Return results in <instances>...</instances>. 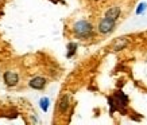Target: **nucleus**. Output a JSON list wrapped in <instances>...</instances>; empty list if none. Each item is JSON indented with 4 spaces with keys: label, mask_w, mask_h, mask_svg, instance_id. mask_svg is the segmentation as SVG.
<instances>
[{
    "label": "nucleus",
    "mask_w": 147,
    "mask_h": 125,
    "mask_svg": "<svg viewBox=\"0 0 147 125\" xmlns=\"http://www.w3.org/2000/svg\"><path fill=\"white\" fill-rule=\"evenodd\" d=\"M71 31H73L74 36L78 38V39H89V38L93 36L94 28H93V24L90 22L82 19V20H77V22L73 24Z\"/></svg>",
    "instance_id": "obj_1"
},
{
    "label": "nucleus",
    "mask_w": 147,
    "mask_h": 125,
    "mask_svg": "<svg viewBox=\"0 0 147 125\" xmlns=\"http://www.w3.org/2000/svg\"><path fill=\"white\" fill-rule=\"evenodd\" d=\"M115 27H116V20L104 16L97 24V31L101 35H108V34H111L115 30Z\"/></svg>",
    "instance_id": "obj_2"
},
{
    "label": "nucleus",
    "mask_w": 147,
    "mask_h": 125,
    "mask_svg": "<svg viewBox=\"0 0 147 125\" xmlns=\"http://www.w3.org/2000/svg\"><path fill=\"white\" fill-rule=\"evenodd\" d=\"M3 80H4L5 85H8V86H16V85H18V82H19V76L15 72H11V70H8V72H5L4 74H3Z\"/></svg>",
    "instance_id": "obj_3"
},
{
    "label": "nucleus",
    "mask_w": 147,
    "mask_h": 125,
    "mask_svg": "<svg viewBox=\"0 0 147 125\" xmlns=\"http://www.w3.org/2000/svg\"><path fill=\"white\" fill-rule=\"evenodd\" d=\"M69 106H70V97L67 94H63L58 101V110L61 114H66V112L69 110Z\"/></svg>",
    "instance_id": "obj_4"
},
{
    "label": "nucleus",
    "mask_w": 147,
    "mask_h": 125,
    "mask_svg": "<svg viewBox=\"0 0 147 125\" xmlns=\"http://www.w3.org/2000/svg\"><path fill=\"white\" fill-rule=\"evenodd\" d=\"M46 82H47V81H46V78H43V77H34L32 80H30L28 86L35 90H42V89H45Z\"/></svg>",
    "instance_id": "obj_5"
},
{
    "label": "nucleus",
    "mask_w": 147,
    "mask_h": 125,
    "mask_svg": "<svg viewBox=\"0 0 147 125\" xmlns=\"http://www.w3.org/2000/svg\"><path fill=\"white\" fill-rule=\"evenodd\" d=\"M120 13H121V9L119 5H112V7H109L105 11V16L109 19H113V20H117L119 16H120Z\"/></svg>",
    "instance_id": "obj_6"
},
{
    "label": "nucleus",
    "mask_w": 147,
    "mask_h": 125,
    "mask_svg": "<svg viewBox=\"0 0 147 125\" xmlns=\"http://www.w3.org/2000/svg\"><path fill=\"white\" fill-rule=\"evenodd\" d=\"M127 45H128V39L127 38H117L113 42V45H112V50L113 51H120V50L125 49Z\"/></svg>",
    "instance_id": "obj_7"
},
{
    "label": "nucleus",
    "mask_w": 147,
    "mask_h": 125,
    "mask_svg": "<svg viewBox=\"0 0 147 125\" xmlns=\"http://www.w3.org/2000/svg\"><path fill=\"white\" fill-rule=\"evenodd\" d=\"M67 53H66V57L67 58H71L74 54H76L77 51V43H74V42H70V43H67Z\"/></svg>",
    "instance_id": "obj_8"
},
{
    "label": "nucleus",
    "mask_w": 147,
    "mask_h": 125,
    "mask_svg": "<svg viewBox=\"0 0 147 125\" xmlns=\"http://www.w3.org/2000/svg\"><path fill=\"white\" fill-rule=\"evenodd\" d=\"M49 104H50V100L47 98V97H43V98H40V101H39L40 109H42L43 112H47V109H49Z\"/></svg>",
    "instance_id": "obj_9"
},
{
    "label": "nucleus",
    "mask_w": 147,
    "mask_h": 125,
    "mask_svg": "<svg viewBox=\"0 0 147 125\" xmlns=\"http://www.w3.org/2000/svg\"><path fill=\"white\" fill-rule=\"evenodd\" d=\"M147 8V4L146 3H140V4L138 5V8H136V15H140V13H143L144 11H146Z\"/></svg>",
    "instance_id": "obj_10"
}]
</instances>
